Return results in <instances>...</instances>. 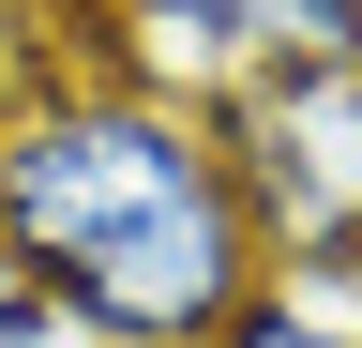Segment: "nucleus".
<instances>
[{
  "instance_id": "nucleus-2",
  "label": "nucleus",
  "mask_w": 362,
  "mask_h": 348,
  "mask_svg": "<svg viewBox=\"0 0 362 348\" xmlns=\"http://www.w3.org/2000/svg\"><path fill=\"white\" fill-rule=\"evenodd\" d=\"M211 121H226V167H242L272 257L287 273H362V61L242 76Z\"/></svg>"
},
{
  "instance_id": "nucleus-5",
  "label": "nucleus",
  "mask_w": 362,
  "mask_h": 348,
  "mask_svg": "<svg viewBox=\"0 0 362 348\" xmlns=\"http://www.w3.org/2000/svg\"><path fill=\"white\" fill-rule=\"evenodd\" d=\"M0 348H76V318L30 288V257H16V242H0Z\"/></svg>"
},
{
  "instance_id": "nucleus-1",
  "label": "nucleus",
  "mask_w": 362,
  "mask_h": 348,
  "mask_svg": "<svg viewBox=\"0 0 362 348\" xmlns=\"http://www.w3.org/2000/svg\"><path fill=\"white\" fill-rule=\"evenodd\" d=\"M0 242L76 318V348H211L272 273L226 121L121 61L30 76L16 137H0Z\"/></svg>"
},
{
  "instance_id": "nucleus-4",
  "label": "nucleus",
  "mask_w": 362,
  "mask_h": 348,
  "mask_svg": "<svg viewBox=\"0 0 362 348\" xmlns=\"http://www.w3.org/2000/svg\"><path fill=\"white\" fill-rule=\"evenodd\" d=\"M211 348H362V273H287V257H272L257 303H242Z\"/></svg>"
},
{
  "instance_id": "nucleus-6",
  "label": "nucleus",
  "mask_w": 362,
  "mask_h": 348,
  "mask_svg": "<svg viewBox=\"0 0 362 348\" xmlns=\"http://www.w3.org/2000/svg\"><path fill=\"white\" fill-rule=\"evenodd\" d=\"M30 76H45V61H30V16L0 0V137H16V106H30Z\"/></svg>"
},
{
  "instance_id": "nucleus-3",
  "label": "nucleus",
  "mask_w": 362,
  "mask_h": 348,
  "mask_svg": "<svg viewBox=\"0 0 362 348\" xmlns=\"http://www.w3.org/2000/svg\"><path fill=\"white\" fill-rule=\"evenodd\" d=\"M121 30H90V61L151 76V91L226 106L242 76H302V61H362V0H106Z\"/></svg>"
}]
</instances>
